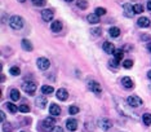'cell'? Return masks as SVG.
<instances>
[{
  "instance_id": "cell-1",
  "label": "cell",
  "mask_w": 151,
  "mask_h": 132,
  "mask_svg": "<svg viewBox=\"0 0 151 132\" xmlns=\"http://www.w3.org/2000/svg\"><path fill=\"white\" fill-rule=\"evenodd\" d=\"M9 26L13 30H19V29L24 27V18L19 17V16H12L9 18Z\"/></svg>"
},
{
  "instance_id": "cell-2",
  "label": "cell",
  "mask_w": 151,
  "mask_h": 132,
  "mask_svg": "<svg viewBox=\"0 0 151 132\" xmlns=\"http://www.w3.org/2000/svg\"><path fill=\"white\" fill-rule=\"evenodd\" d=\"M22 88H24V91L28 95H34L35 92H36V84L34 83V82H25L24 84H22Z\"/></svg>"
},
{
  "instance_id": "cell-3",
  "label": "cell",
  "mask_w": 151,
  "mask_h": 132,
  "mask_svg": "<svg viewBox=\"0 0 151 132\" xmlns=\"http://www.w3.org/2000/svg\"><path fill=\"white\" fill-rule=\"evenodd\" d=\"M127 101H128V105L132 106V108H138L143 104L142 98H140L138 96H129L127 98Z\"/></svg>"
},
{
  "instance_id": "cell-4",
  "label": "cell",
  "mask_w": 151,
  "mask_h": 132,
  "mask_svg": "<svg viewBox=\"0 0 151 132\" xmlns=\"http://www.w3.org/2000/svg\"><path fill=\"white\" fill-rule=\"evenodd\" d=\"M88 88L93 92V93H96V95H100L101 92H102V88H101V85L97 83L96 80H90V82H88Z\"/></svg>"
},
{
  "instance_id": "cell-5",
  "label": "cell",
  "mask_w": 151,
  "mask_h": 132,
  "mask_svg": "<svg viewBox=\"0 0 151 132\" xmlns=\"http://www.w3.org/2000/svg\"><path fill=\"white\" fill-rule=\"evenodd\" d=\"M36 64H38V67L40 69V70H47V69H49V66H51V62H49V60L45 57H39Z\"/></svg>"
},
{
  "instance_id": "cell-6",
  "label": "cell",
  "mask_w": 151,
  "mask_h": 132,
  "mask_svg": "<svg viewBox=\"0 0 151 132\" xmlns=\"http://www.w3.org/2000/svg\"><path fill=\"white\" fill-rule=\"evenodd\" d=\"M54 123H56L54 118L53 117H48V118H45V119L43 121V127H44L45 130H53Z\"/></svg>"
},
{
  "instance_id": "cell-7",
  "label": "cell",
  "mask_w": 151,
  "mask_h": 132,
  "mask_svg": "<svg viewBox=\"0 0 151 132\" xmlns=\"http://www.w3.org/2000/svg\"><path fill=\"white\" fill-rule=\"evenodd\" d=\"M54 17V13L53 11H51V9H44V11L41 12V18L44 19L45 22H51L52 19Z\"/></svg>"
},
{
  "instance_id": "cell-8",
  "label": "cell",
  "mask_w": 151,
  "mask_h": 132,
  "mask_svg": "<svg viewBox=\"0 0 151 132\" xmlns=\"http://www.w3.org/2000/svg\"><path fill=\"white\" fill-rule=\"evenodd\" d=\"M98 126L102 128V130L107 131V130H110V128H111L113 123H111V121H110V119H107V118H102V119L98 121Z\"/></svg>"
},
{
  "instance_id": "cell-9",
  "label": "cell",
  "mask_w": 151,
  "mask_h": 132,
  "mask_svg": "<svg viewBox=\"0 0 151 132\" xmlns=\"http://www.w3.org/2000/svg\"><path fill=\"white\" fill-rule=\"evenodd\" d=\"M102 48H103V51L106 52V53H109V55L115 53V51H116V49H115V45L113 44V43H110V42H105Z\"/></svg>"
},
{
  "instance_id": "cell-10",
  "label": "cell",
  "mask_w": 151,
  "mask_h": 132,
  "mask_svg": "<svg viewBox=\"0 0 151 132\" xmlns=\"http://www.w3.org/2000/svg\"><path fill=\"white\" fill-rule=\"evenodd\" d=\"M123 9H124V14H125L127 17H129V18H132V17H133V14H134V9H133V6L130 5V4L125 3V4L123 5Z\"/></svg>"
},
{
  "instance_id": "cell-11",
  "label": "cell",
  "mask_w": 151,
  "mask_h": 132,
  "mask_svg": "<svg viewBox=\"0 0 151 132\" xmlns=\"http://www.w3.org/2000/svg\"><path fill=\"white\" fill-rule=\"evenodd\" d=\"M49 113H51V115H53V117H58V115L61 114V108L56 104H51V106H49Z\"/></svg>"
},
{
  "instance_id": "cell-12",
  "label": "cell",
  "mask_w": 151,
  "mask_h": 132,
  "mask_svg": "<svg viewBox=\"0 0 151 132\" xmlns=\"http://www.w3.org/2000/svg\"><path fill=\"white\" fill-rule=\"evenodd\" d=\"M68 97V92L65 90V88H60V90L57 91V98L61 101H66Z\"/></svg>"
},
{
  "instance_id": "cell-13",
  "label": "cell",
  "mask_w": 151,
  "mask_h": 132,
  "mask_svg": "<svg viewBox=\"0 0 151 132\" xmlns=\"http://www.w3.org/2000/svg\"><path fill=\"white\" fill-rule=\"evenodd\" d=\"M121 84H123L125 88H128V90H130V88H133V87H134L133 80H132V79H130L129 77H124V78H121Z\"/></svg>"
},
{
  "instance_id": "cell-14",
  "label": "cell",
  "mask_w": 151,
  "mask_h": 132,
  "mask_svg": "<svg viewBox=\"0 0 151 132\" xmlns=\"http://www.w3.org/2000/svg\"><path fill=\"white\" fill-rule=\"evenodd\" d=\"M66 127H67L68 131H76V128H78V122L75 121V119H67Z\"/></svg>"
},
{
  "instance_id": "cell-15",
  "label": "cell",
  "mask_w": 151,
  "mask_h": 132,
  "mask_svg": "<svg viewBox=\"0 0 151 132\" xmlns=\"http://www.w3.org/2000/svg\"><path fill=\"white\" fill-rule=\"evenodd\" d=\"M51 30L53 32H60L62 30V22L61 21H54L51 25Z\"/></svg>"
},
{
  "instance_id": "cell-16",
  "label": "cell",
  "mask_w": 151,
  "mask_h": 132,
  "mask_svg": "<svg viewBox=\"0 0 151 132\" xmlns=\"http://www.w3.org/2000/svg\"><path fill=\"white\" fill-rule=\"evenodd\" d=\"M87 19H88L89 24H98V22H100V17H98L96 13H90V14H88Z\"/></svg>"
},
{
  "instance_id": "cell-17",
  "label": "cell",
  "mask_w": 151,
  "mask_h": 132,
  "mask_svg": "<svg viewBox=\"0 0 151 132\" xmlns=\"http://www.w3.org/2000/svg\"><path fill=\"white\" fill-rule=\"evenodd\" d=\"M137 22H138L140 27H149V26H150V19L147 17H141Z\"/></svg>"
},
{
  "instance_id": "cell-18",
  "label": "cell",
  "mask_w": 151,
  "mask_h": 132,
  "mask_svg": "<svg viewBox=\"0 0 151 132\" xmlns=\"http://www.w3.org/2000/svg\"><path fill=\"white\" fill-rule=\"evenodd\" d=\"M21 45H22V48H24L25 51H27V52L32 51V44H31L30 40H27V39H24L22 43H21Z\"/></svg>"
},
{
  "instance_id": "cell-19",
  "label": "cell",
  "mask_w": 151,
  "mask_h": 132,
  "mask_svg": "<svg viewBox=\"0 0 151 132\" xmlns=\"http://www.w3.org/2000/svg\"><path fill=\"white\" fill-rule=\"evenodd\" d=\"M11 98L12 101H18L19 98H21V93H19L18 90H16V88H13L11 91Z\"/></svg>"
},
{
  "instance_id": "cell-20",
  "label": "cell",
  "mask_w": 151,
  "mask_h": 132,
  "mask_svg": "<svg viewBox=\"0 0 151 132\" xmlns=\"http://www.w3.org/2000/svg\"><path fill=\"white\" fill-rule=\"evenodd\" d=\"M114 56H115V60H116L118 62H120L121 60H123V57H124L123 49H116V51H115V53H114Z\"/></svg>"
},
{
  "instance_id": "cell-21",
  "label": "cell",
  "mask_w": 151,
  "mask_h": 132,
  "mask_svg": "<svg viewBox=\"0 0 151 132\" xmlns=\"http://www.w3.org/2000/svg\"><path fill=\"white\" fill-rule=\"evenodd\" d=\"M53 87L52 85H43L41 87V92H43V95H51V93H53Z\"/></svg>"
},
{
  "instance_id": "cell-22",
  "label": "cell",
  "mask_w": 151,
  "mask_h": 132,
  "mask_svg": "<svg viewBox=\"0 0 151 132\" xmlns=\"http://www.w3.org/2000/svg\"><path fill=\"white\" fill-rule=\"evenodd\" d=\"M109 34L113 36V38H118L120 35V29L119 27H111L109 30Z\"/></svg>"
},
{
  "instance_id": "cell-23",
  "label": "cell",
  "mask_w": 151,
  "mask_h": 132,
  "mask_svg": "<svg viewBox=\"0 0 151 132\" xmlns=\"http://www.w3.org/2000/svg\"><path fill=\"white\" fill-rule=\"evenodd\" d=\"M36 105H38V106H40L41 109L43 108H45V105H47V98H45V97H38L36 98Z\"/></svg>"
},
{
  "instance_id": "cell-24",
  "label": "cell",
  "mask_w": 151,
  "mask_h": 132,
  "mask_svg": "<svg viewBox=\"0 0 151 132\" xmlns=\"http://www.w3.org/2000/svg\"><path fill=\"white\" fill-rule=\"evenodd\" d=\"M6 108H8V110L9 111H11V113H13V114H14V113H17V110H18V108L17 106H16V105L14 104H13V102H6Z\"/></svg>"
},
{
  "instance_id": "cell-25",
  "label": "cell",
  "mask_w": 151,
  "mask_h": 132,
  "mask_svg": "<svg viewBox=\"0 0 151 132\" xmlns=\"http://www.w3.org/2000/svg\"><path fill=\"white\" fill-rule=\"evenodd\" d=\"M142 121H143V123H145L146 126H151V114H149V113L143 114Z\"/></svg>"
},
{
  "instance_id": "cell-26",
  "label": "cell",
  "mask_w": 151,
  "mask_h": 132,
  "mask_svg": "<svg viewBox=\"0 0 151 132\" xmlns=\"http://www.w3.org/2000/svg\"><path fill=\"white\" fill-rule=\"evenodd\" d=\"M19 72H21V70H19L18 66H12V67L9 69V74L14 75V77H17V75H19Z\"/></svg>"
},
{
  "instance_id": "cell-27",
  "label": "cell",
  "mask_w": 151,
  "mask_h": 132,
  "mask_svg": "<svg viewBox=\"0 0 151 132\" xmlns=\"http://www.w3.org/2000/svg\"><path fill=\"white\" fill-rule=\"evenodd\" d=\"M78 6L80 9H87L88 8V1L87 0H78Z\"/></svg>"
},
{
  "instance_id": "cell-28",
  "label": "cell",
  "mask_w": 151,
  "mask_h": 132,
  "mask_svg": "<svg viewBox=\"0 0 151 132\" xmlns=\"http://www.w3.org/2000/svg\"><path fill=\"white\" fill-rule=\"evenodd\" d=\"M32 4L36 6H44L47 4V0H32Z\"/></svg>"
},
{
  "instance_id": "cell-29",
  "label": "cell",
  "mask_w": 151,
  "mask_h": 132,
  "mask_svg": "<svg viewBox=\"0 0 151 132\" xmlns=\"http://www.w3.org/2000/svg\"><path fill=\"white\" fill-rule=\"evenodd\" d=\"M18 110L21 111V113H28V111H30V106H28V105H26V104H24V105H21V106L18 108Z\"/></svg>"
},
{
  "instance_id": "cell-30",
  "label": "cell",
  "mask_w": 151,
  "mask_h": 132,
  "mask_svg": "<svg viewBox=\"0 0 151 132\" xmlns=\"http://www.w3.org/2000/svg\"><path fill=\"white\" fill-rule=\"evenodd\" d=\"M133 9H134V13H137V14H140V13L143 12V6L141 4H136L133 5Z\"/></svg>"
},
{
  "instance_id": "cell-31",
  "label": "cell",
  "mask_w": 151,
  "mask_h": 132,
  "mask_svg": "<svg viewBox=\"0 0 151 132\" xmlns=\"http://www.w3.org/2000/svg\"><path fill=\"white\" fill-rule=\"evenodd\" d=\"M68 113H70L71 115L78 114V113H79V108H78V106H74V105H73V106L68 108Z\"/></svg>"
},
{
  "instance_id": "cell-32",
  "label": "cell",
  "mask_w": 151,
  "mask_h": 132,
  "mask_svg": "<svg viewBox=\"0 0 151 132\" xmlns=\"http://www.w3.org/2000/svg\"><path fill=\"white\" fill-rule=\"evenodd\" d=\"M123 66H124L125 69H130V67L133 66V61H132V60H125V61L123 62Z\"/></svg>"
},
{
  "instance_id": "cell-33",
  "label": "cell",
  "mask_w": 151,
  "mask_h": 132,
  "mask_svg": "<svg viewBox=\"0 0 151 132\" xmlns=\"http://www.w3.org/2000/svg\"><path fill=\"white\" fill-rule=\"evenodd\" d=\"M12 130H13V128H12L11 123H5L4 126H3V131H4V132H12Z\"/></svg>"
},
{
  "instance_id": "cell-34",
  "label": "cell",
  "mask_w": 151,
  "mask_h": 132,
  "mask_svg": "<svg viewBox=\"0 0 151 132\" xmlns=\"http://www.w3.org/2000/svg\"><path fill=\"white\" fill-rule=\"evenodd\" d=\"M96 14L100 17V16H103V14H106V9L105 8H97L96 9Z\"/></svg>"
},
{
  "instance_id": "cell-35",
  "label": "cell",
  "mask_w": 151,
  "mask_h": 132,
  "mask_svg": "<svg viewBox=\"0 0 151 132\" xmlns=\"http://www.w3.org/2000/svg\"><path fill=\"white\" fill-rule=\"evenodd\" d=\"M90 34L94 35V36L101 35V29H92V30H90Z\"/></svg>"
},
{
  "instance_id": "cell-36",
  "label": "cell",
  "mask_w": 151,
  "mask_h": 132,
  "mask_svg": "<svg viewBox=\"0 0 151 132\" xmlns=\"http://www.w3.org/2000/svg\"><path fill=\"white\" fill-rule=\"evenodd\" d=\"M52 132H63V128H62L61 126H56L53 130H52Z\"/></svg>"
},
{
  "instance_id": "cell-37",
  "label": "cell",
  "mask_w": 151,
  "mask_h": 132,
  "mask_svg": "<svg viewBox=\"0 0 151 132\" xmlns=\"http://www.w3.org/2000/svg\"><path fill=\"white\" fill-rule=\"evenodd\" d=\"M0 118H1V122L5 121V114H4V111H0Z\"/></svg>"
},
{
  "instance_id": "cell-38",
  "label": "cell",
  "mask_w": 151,
  "mask_h": 132,
  "mask_svg": "<svg viewBox=\"0 0 151 132\" xmlns=\"http://www.w3.org/2000/svg\"><path fill=\"white\" fill-rule=\"evenodd\" d=\"M110 64L114 66V67H118V61L116 60H113V61H110Z\"/></svg>"
},
{
  "instance_id": "cell-39",
  "label": "cell",
  "mask_w": 151,
  "mask_h": 132,
  "mask_svg": "<svg viewBox=\"0 0 151 132\" xmlns=\"http://www.w3.org/2000/svg\"><path fill=\"white\" fill-rule=\"evenodd\" d=\"M142 39H143V40H151V38H150L149 35H143V36H142Z\"/></svg>"
},
{
  "instance_id": "cell-40",
  "label": "cell",
  "mask_w": 151,
  "mask_h": 132,
  "mask_svg": "<svg viewBox=\"0 0 151 132\" xmlns=\"http://www.w3.org/2000/svg\"><path fill=\"white\" fill-rule=\"evenodd\" d=\"M147 9H149V11L151 12V0H149V1H147Z\"/></svg>"
},
{
  "instance_id": "cell-41",
  "label": "cell",
  "mask_w": 151,
  "mask_h": 132,
  "mask_svg": "<svg viewBox=\"0 0 151 132\" xmlns=\"http://www.w3.org/2000/svg\"><path fill=\"white\" fill-rule=\"evenodd\" d=\"M147 49H149V51L151 52V43H149V44H147Z\"/></svg>"
},
{
  "instance_id": "cell-42",
  "label": "cell",
  "mask_w": 151,
  "mask_h": 132,
  "mask_svg": "<svg viewBox=\"0 0 151 132\" xmlns=\"http://www.w3.org/2000/svg\"><path fill=\"white\" fill-rule=\"evenodd\" d=\"M147 78H149V79H151V70H150L149 72H147Z\"/></svg>"
},
{
  "instance_id": "cell-43",
  "label": "cell",
  "mask_w": 151,
  "mask_h": 132,
  "mask_svg": "<svg viewBox=\"0 0 151 132\" xmlns=\"http://www.w3.org/2000/svg\"><path fill=\"white\" fill-rule=\"evenodd\" d=\"M65 1H67V3H71V1H74V0H65Z\"/></svg>"
},
{
  "instance_id": "cell-44",
  "label": "cell",
  "mask_w": 151,
  "mask_h": 132,
  "mask_svg": "<svg viewBox=\"0 0 151 132\" xmlns=\"http://www.w3.org/2000/svg\"><path fill=\"white\" fill-rule=\"evenodd\" d=\"M18 1H19V3H25L26 0H18Z\"/></svg>"
},
{
  "instance_id": "cell-45",
  "label": "cell",
  "mask_w": 151,
  "mask_h": 132,
  "mask_svg": "<svg viewBox=\"0 0 151 132\" xmlns=\"http://www.w3.org/2000/svg\"><path fill=\"white\" fill-rule=\"evenodd\" d=\"M22 132H24V131H22Z\"/></svg>"
}]
</instances>
